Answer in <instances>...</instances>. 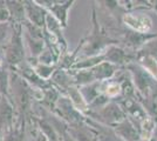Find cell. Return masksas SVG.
Returning <instances> with one entry per match:
<instances>
[{
  "instance_id": "2",
  "label": "cell",
  "mask_w": 157,
  "mask_h": 141,
  "mask_svg": "<svg viewBox=\"0 0 157 141\" xmlns=\"http://www.w3.org/2000/svg\"><path fill=\"white\" fill-rule=\"evenodd\" d=\"M119 92H120V87L117 86V85H111V86H109V88H108V94H109V95H116Z\"/></svg>"
},
{
  "instance_id": "1",
  "label": "cell",
  "mask_w": 157,
  "mask_h": 141,
  "mask_svg": "<svg viewBox=\"0 0 157 141\" xmlns=\"http://www.w3.org/2000/svg\"><path fill=\"white\" fill-rule=\"evenodd\" d=\"M124 21L127 25L130 26L134 30L139 32H148L151 28V20L150 18L145 15H133L128 14L124 17Z\"/></svg>"
}]
</instances>
